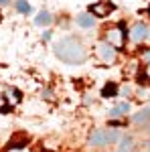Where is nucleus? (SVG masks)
<instances>
[{
	"instance_id": "nucleus-1",
	"label": "nucleus",
	"mask_w": 150,
	"mask_h": 152,
	"mask_svg": "<svg viewBox=\"0 0 150 152\" xmlns=\"http://www.w3.org/2000/svg\"><path fill=\"white\" fill-rule=\"evenodd\" d=\"M55 55H57L61 61L69 63V65H77V63H83V61H85L87 51H85V47L81 45L79 41L67 37V39L57 41V45H55Z\"/></svg>"
},
{
	"instance_id": "nucleus-2",
	"label": "nucleus",
	"mask_w": 150,
	"mask_h": 152,
	"mask_svg": "<svg viewBox=\"0 0 150 152\" xmlns=\"http://www.w3.org/2000/svg\"><path fill=\"white\" fill-rule=\"evenodd\" d=\"M118 140V132L116 130H93V134L89 136V144L91 146H104L110 142Z\"/></svg>"
},
{
	"instance_id": "nucleus-3",
	"label": "nucleus",
	"mask_w": 150,
	"mask_h": 152,
	"mask_svg": "<svg viewBox=\"0 0 150 152\" xmlns=\"http://www.w3.org/2000/svg\"><path fill=\"white\" fill-rule=\"evenodd\" d=\"M114 4L112 2H97V4H91L89 6V12L93 14V18L95 16H110V12H114Z\"/></svg>"
},
{
	"instance_id": "nucleus-4",
	"label": "nucleus",
	"mask_w": 150,
	"mask_h": 152,
	"mask_svg": "<svg viewBox=\"0 0 150 152\" xmlns=\"http://www.w3.org/2000/svg\"><path fill=\"white\" fill-rule=\"evenodd\" d=\"M148 35H150L148 26H146V24H142V23H138V24H134V26H132L130 39H132V41H136V43H142V41H146V39H148Z\"/></svg>"
},
{
	"instance_id": "nucleus-5",
	"label": "nucleus",
	"mask_w": 150,
	"mask_h": 152,
	"mask_svg": "<svg viewBox=\"0 0 150 152\" xmlns=\"http://www.w3.org/2000/svg\"><path fill=\"white\" fill-rule=\"evenodd\" d=\"M97 55L104 59L105 63H110V61H114L116 59V51L112 45H108V43H102V45H97Z\"/></svg>"
},
{
	"instance_id": "nucleus-6",
	"label": "nucleus",
	"mask_w": 150,
	"mask_h": 152,
	"mask_svg": "<svg viewBox=\"0 0 150 152\" xmlns=\"http://www.w3.org/2000/svg\"><path fill=\"white\" fill-rule=\"evenodd\" d=\"M51 23H53V16H51V12H47V10H41L35 16V24H39V26H47Z\"/></svg>"
},
{
	"instance_id": "nucleus-7",
	"label": "nucleus",
	"mask_w": 150,
	"mask_h": 152,
	"mask_svg": "<svg viewBox=\"0 0 150 152\" xmlns=\"http://www.w3.org/2000/svg\"><path fill=\"white\" fill-rule=\"evenodd\" d=\"M136 124H148L150 122V105L148 107H144V110H140L138 114H134V118H132Z\"/></svg>"
},
{
	"instance_id": "nucleus-8",
	"label": "nucleus",
	"mask_w": 150,
	"mask_h": 152,
	"mask_svg": "<svg viewBox=\"0 0 150 152\" xmlns=\"http://www.w3.org/2000/svg\"><path fill=\"white\" fill-rule=\"evenodd\" d=\"M128 112H130V104H128V102H124V104H118L116 107H112V110H110V116H112V118H118V116L128 114Z\"/></svg>"
},
{
	"instance_id": "nucleus-9",
	"label": "nucleus",
	"mask_w": 150,
	"mask_h": 152,
	"mask_svg": "<svg viewBox=\"0 0 150 152\" xmlns=\"http://www.w3.org/2000/svg\"><path fill=\"white\" fill-rule=\"evenodd\" d=\"M108 45H122V31H118V28H114V31H110L108 33Z\"/></svg>"
},
{
	"instance_id": "nucleus-10",
	"label": "nucleus",
	"mask_w": 150,
	"mask_h": 152,
	"mask_svg": "<svg viewBox=\"0 0 150 152\" xmlns=\"http://www.w3.org/2000/svg\"><path fill=\"white\" fill-rule=\"evenodd\" d=\"M77 24L81 28H91L93 26V16L91 14H79L77 16Z\"/></svg>"
},
{
	"instance_id": "nucleus-11",
	"label": "nucleus",
	"mask_w": 150,
	"mask_h": 152,
	"mask_svg": "<svg viewBox=\"0 0 150 152\" xmlns=\"http://www.w3.org/2000/svg\"><path fill=\"white\" fill-rule=\"evenodd\" d=\"M132 146H134V140H132L130 136H124V138L120 140V148H118V152H132Z\"/></svg>"
},
{
	"instance_id": "nucleus-12",
	"label": "nucleus",
	"mask_w": 150,
	"mask_h": 152,
	"mask_svg": "<svg viewBox=\"0 0 150 152\" xmlns=\"http://www.w3.org/2000/svg\"><path fill=\"white\" fill-rule=\"evenodd\" d=\"M116 94H118V85L116 83H108L104 89H102V95L104 97H114Z\"/></svg>"
},
{
	"instance_id": "nucleus-13",
	"label": "nucleus",
	"mask_w": 150,
	"mask_h": 152,
	"mask_svg": "<svg viewBox=\"0 0 150 152\" xmlns=\"http://www.w3.org/2000/svg\"><path fill=\"white\" fill-rule=\"evenodd\" d=\"M16 10L23 12V14H29V12H31V4H29L26 0H18V2H16Z\"/></svg>"
},
{
	"instance_id": "nucleus-14",
	"label": "nucleus",
	"mask_w": 150,
	"mask_h": 152,
	"mask_svg": "<svg viewBox=\"0 0 150 152\" xmlns=\"http://www.w3.org/2000/svg\"><path fill=\"white\" fill-rule=\"evenodd\" d=\"M43 39H45V41H49V39H51V33H49V31H47V33H43Z\"/></svg>"
},
{
	"instance_id": "nucleus-15",
	"label": "nucleus",
	"mask_w": 150,
	"mask_h": 152,
	"mask_svg": "<svg viewBox=\"0 0 150 152\" xmlns=\"http://www.w3.org/2000/svg\"><path fill=\"white\" fill-rule=\"evenodd\" d=\"M8 2H10V0H0V6H6Z\"/></svg>"
},
{
	"instance_id": "nucleus-16",
	"label": "nucleus",
	"mask_w": 150,
	"mask_h": 152,
	"mask_svg": "<svg viewBox=\"0 0 150 152\" xmlns=\"http://www.w3.org/2000/svg\"><path fill=\"white\" fill-rule=\"evenodd\" d=\"M148 73H150V67H148Z\"/></svg>"
}]
</instances>
